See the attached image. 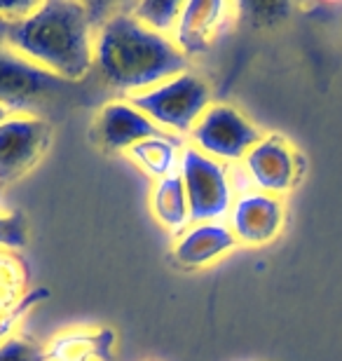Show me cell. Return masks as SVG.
I'll return each instance as SVG.
<instances>
[{"mask_svg":"<svg viewBox=\"0 0 342 361\" xmlns=\"http://www.w3.org/2000/svg\"><path fill=\"white\" fill-rule=\"evenodd\" d=\"M7 49L73 82L94 68L92 7L75 0L35 3L26 17L5 21Z\"/></svg>","mask_w":342,"mask_h":361,"instance_id":"obj_1","label":"cell"},{"mask_svg":"<svg viewBox=\"0 0 342 361\" xmlns=\"http://www.w3.org/2000/svg\"><path fill=\"white\" fill-rule=\"evenodd\" d=\"M94 66L113 90L129 97L185 73L188 59L171 38L145 28L129 12H118L99 28Z\"/></svg>","mask_w":342,"mask_h":361,"instance_id":"obj_2","label":"cell"},{"mask_svg":"<svg viewBox=\"0 0 342 361\" xmlns=\"http://www.w3.org/2000/svg\"><path fill=\"white\" fill-rule=\"evenodd\" d=\"M134 108L169 134H190L202 113L211 106V90L190 71L169 78L155 87L125 97Z\"/></svg>","mask_w":342,"mask_h":361,"instance_id":"obj_3","label":"cell"},{"mask_svg":"<svg viewBox=\"0 0 342 361\" xmlns=\"http://www.w3.org/2000/svg\"><path fill=\"white\" fill-rule=\"evenodd\" d=\"M178 174L185 185L190 226L221 221L230 214V207L235 202V183H232L228 164L200 153L197 148L185 146Z\"/></svg>","mask_w":342,"mask_h":361,"instance_id":"obj_4","label":"cell"},{"mask_svg":"<svg viewBox=\"0 0 342 361\" xmlns=\"http://www.w3.org/2000/svg\"><path fill=\"white\" fill-rule=\"evenodd\" d=\"M190 143L223 164H242L246 153L263 139V132L228 104H211L190 129Z\"/></svg>","mask_w":342,"mask_h":361,"instance_id":"obj_5","label":"cell"},{"mask_svg":"<svg viewBox=\"0 0 342 361\" xmlns=\"http://www.w3.org/2000/svg\"><path fill=\"white\" fill-rule=\"evenodd\" d=\"M305 174L303 155L286 136L265 134L242 160V176L253 190L283 197Z\"/></svg>","mask_w":342,"mask_h":361,"instance_id":"obj_6","label":"cell"},{"mask_svg":"<svg viewBox=\"0 0 342 361\" xmlns=\"http://www.w3.org/2000/svg\"><path fill=\"white\" fill-rule=\"evenodd\" d=\"M66 87V80L49 73L12 49H0V106L10 115H33L42 101Z\"/></svg>","mask_w":342,"mask_h":361,"instance_id":"obj_7","label":"cell"},{"mask_svg":"<svg viewBox=\"0 0 342 361\" xmlns=\"http://www.w3.org/2000/svg\"><path fill=\"white\" fill-rule=\"evenodd\" d=\"M52 143V125L40 115H10L0 122V188L17 183Z\"/></svg>","mask_w":342,"mask_h":361,"instance_id":"obj_8","label":"cell"},{"mask_svg":"<svg viewBox=\"0 0 342 361\" xmlns=\"http://www.w3.org/2000/svg\"><path fill=\"white\" fill-rule=\"evenodd\" d=\"M283 221H286V204L281 197L249 188L232 202L228 228L237 244L263 247L279 237Z\"/></svg>","mask_w":342,"mask_h":361,"instance_id":"obj_9","label":"cell"},{"mask_svg":"<svg viewBox=\"0 0 342 361\" xmlns=\"http://www.w3.org/2000/svg\"><path fill=\"white\" fill-rule=\"evenodd\" d=\"M237 14V5L223 0H190L183 3L176 28L171 33L173 45L190 61V56L209 52L214 40L221 35Z\"/></svg>","mask_w":342,"mask_h":361,"instance_id":"obj_10","label":"cell"},{"mask_svg":"<svg viewBox=\"0 0 342 361\" xmlns=\"http://www.w3.org/2000/svg\"><path fill=\"white\" fill-rule=\"evenodd\" d=\"M94 132H97V141L101 148L118 150V153H125L136 143L152 139V136L169 134L159 129L148 115H143L127 99L111 101V104L101 108Z\"/></svg>","mask_w":342,"mask_h":361,"instance_id":"obj_11","label":"cell"},{"mask_svg":"<svg viewBox=\"0 0 342 361\" xmlns=\"http://www.w3.org/2000/svg\"><path fill=\"white\" fill-rule=\"evenodd\" d=\"M235 247L237 240L225 223H193L181 235H176L171 247V258L178 268L200 270L207 268V265H214L218 258L230 254Z\"/></svg>","mask_w":342,"mask_h":361,"instance_id":"obj_12","label":"cell"},{"mask_svg":"<svg viewBox=\"0 0 342 361\" xmlns=\"http://www.w3.org/2000/svg\"><path fill=\"white\" fill-rule=\"evenodd\" d=\"M118 334L113 329L78 326L61 331L45 345V361H113Z\"/></svg>","mask_w":342,"mask_h":361,"instance_id":"obj_13","label":"cell"},{"mask_svg":"<svg viewBox=\"0 0 342 361\" xmlns=\"http://www.w3.org/2000/svg\"><path fill=\"white\" fill-rule=\"evenodd\" d=\"M183 148H185V143L181 136L164 134V136H152V139L136 143V146L125 150V155L145 176H150L152 180H162L166 176L178 174Z\"/></svg>","mask_w":342,"mask_h":361,"instance_id":"obj_14","label":"cell"},{"mask_svg":"<svg viewBox=\"0 0 342 361\" xmlns=\"http://www.w3.org/2000/svg\"><path fill=\"white\" fill-rule=\"evenodd\" d=\"M150 214L171 235H181L190 226V209L181 174L155 180L150 190Z\"/></svg>","mask_w":342,"mask_h":361,"instance_id":"obj_15","label":"cell"},{"mask_svg":"<svg viewBox=\"0 0 342 361\" xmlns=\"http://www.w3.org/2000/svg\"><path fill=\"white\" fill-rule=\"evenodd\" d=\"M31 291V268L17 251L0 249V310L19 305Z\"/></svg>","mask_w":342,"mask_h":361,"instance_id":"obj_16","label":"cell"},{"mask_svg":"<svg viewBox=\"0 0 342 361\" xmlns=\"http://www.w3.org/2000/svg\"><path fill=\"white\" fill-rule=\"evenodd\" d=\"M181 10H183V3H178V0H143V3L129 7V14L150 31L171 38Z\"/></svg>","mask_w":342,"mask_h":361,"instance_id":"obj_17","label":"cell"},{"mask_svg":"<svg viewBox=\"0 0 342 361\" xmlns=\"http://www.w3.org/2000/svg\"><path fill=\"white\" fill-rule=\"evenodd\" d=\"M47 298H49V288L33 286L31 291L21 298L19 305H14L10 310H0V345H3L5 341H10V338L14 336V331H17V326L24 322V317L31 312L38 302L47 300Z\"/></svg>","mask_w":342,"mask_h":361,"instance_id":"obj_18","label":"cell"},{"mask_svg":"<svg viewBox=\"0 0 342 361\" xmlns=\"http://www.w3.org/2000/svg\"><path fill=\"white\" fill-rule=\"evenodd\" d=\"M28 244V226L26 216L21 212H0V249L21 251Z\"/></svg>","mask_w":342,"mask_h":361,"instance_id":"obj_19","label":"cell"},{"mask_svg":"<svg viewBox=\"0 0 342 361\" xmlns=\"http://www.w3.org/2000/svg\"><path fill=\"white\" fill-rule=\"evenodd\" d=\"M0 361H45V348L28 336H12L0 345Z\"/></svg>","mask_w":342,"mask_h":361,"instance_id":"obj_20","label":"cell"},{"mask_svg":"<svg viewBox=\"0 0 342 361\" xmlns=\"http://www.w3.org/2000/svg\"><path fill=\"white\" fill-rule=\"evenodd\" d=\"M237 10H242L249 14V21L256 26H267L274 24V21L283 19L288 14V5H263V3H246V5H237Z\"/></svg>","mask_w":342,"mask_h":361,"instance_id":"obj_21","label":"cell"},{"mask_svg":"<svg viewBox=\"0 0 342 361\" xmlns=\"http://www.w3.org/2000/svg\"><path fill=\"white\" fill-rule=\"evenodd\" d=\"M7 118H10V113H7L3 106H0V122H5Z\"/></svg>","mask_w":342,"mask_h":361,"instance_id":"obj_22","label":"cell"}]
</instances>
